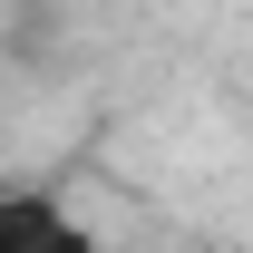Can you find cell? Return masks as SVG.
Here are the masks:
<instances>
[{
	"mask_svg": "<svg viewBox=\"0 0 253 253\" xmlns=\"http://www.w3.org/2000/svg\"><path fill=\"white\" fill-rule=\"evenodd\" d=\"M0 253H107L49 185H0Z\"/></svg>",
	"mask_w": 253,
	"mask_h": 253,
	"instance_id": "1",
	"label": "cell"
},
{
	"mask_svg": "<svg viewBox=\"0 0 253 253\" xmlns=\"http://www.w3.org/2000/svg\"><path fill=\"white\" fill-rule=\"evenodd\" d=\"M0 39H10V59H20V68H59V39H68V20H59V0H10Z\"/></svg>",
	"mask_w": 253,
	"mask_h": 253,
	"instance_id": "2",
	"label": "cell"
}]
</instances>
